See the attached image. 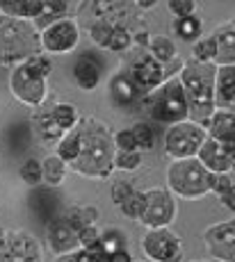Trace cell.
I'll use <instances>...</instances> for the list:
<instances>
[{
    "label": "cell",
    "instance_id": "6da1fadb",
    "mask_svg": "<svg viewBox=\"0 0 235 262\" xmlns=\"http://www.w3.org/2000/svg\"><path fill=\"white\" fill-rule=\"evenodd\" d=\"M80 142H82V150L80 158L69 169L78 173L80 178L87 180H108L114 173V135L110 128L101 123L96 117H84L78 123Z\"/></svg>",
    "mask_w": 235,
    "mask_h": 262
},
{
    "label": "cell",
    "instance_id": "7a4b0ae2",
    "mask_svg": "<svg viewBox=\"0 0 235 262\" xmlns=\"http://www.w3.org/2000/svg\"><path fill=\"white\" fill-rule=\"evenodd\" d=\"M215 78H217V67L212 64H199L187 62L183 64V71L178 75L185 92L189 110V121L201 128H206L210 117L215 114Z\"/></svg>",
    "mask_w": 235,
    "mask_h": 262
},
{
    "label": "cell",
    "instance_id": "3957f363",
    "mask_svg": "<svg viewBox=\"0 0 235 262\" xmlns=\"http://www.w3.org/2000/svg\"><path fill=\"white\" fill-rule=\"evenodd\" d=\"M53 71V62L48 55L39 53L28 62L18 64L9 71V92L26 107H44L48 98V75Z\"/></svg>",
    "mask_w": 235,
    "mask_h": 262
},
{
    "label": "cell",
    "instance_id": "277c9868",
    "mask_svg": "<svg viewBox=\"0 0 235 262\" xmlns=\"http://www.w3.org/2000/svg\"><path fill=\"white\" fill-rule=\"evenodd\" d=\"M41 53V30L32 21L0 16V67H18Z\"/></svg>",
    "mask_w": 235,
    "mask_h": 262
},
{
    "label": "cell",
    "instance_id": "5b68a950",
    "mask_svg": "<svg viewBox=\"0 0 235 262\" xmlns=\"http://www.w3.org/2000/svg\"><path fill=\"white\" fill-rule=\"evenodd\" d=\"M215 176L197 158L174 160L167 167V189L185 201H199L212 189Z\"/></svg>",
    "mask_w": 235,
    "mask_h": 262
},
{
    "label": "cell",
    "instance_id": "8992f818",
    "mask_svg": "<svg viewBox=\"0 0 235 262\" xmlns=\"http://www.w3.org/2000/svg\"><path fill=\"white\" fill-rule=\"evenodd\" d=\"M148 114L153 121H160L164 125H176L187 121L189 110L185 100L183 84L178 78H167L162 87H158L153 94H148Z\"/></svg>",
    "mask_w": 235,
    "mask_h": 262
},
{
    "label": "cell",
    "instance_id": "52a82bcc",
    "mask_svg": "<svg viewBox=\"0 0 235 262\" xmlns=\"http://www.w3.org/2000/svg\"><path fill=\"white\" fill-rule=\"evenodd\" d=\"M206 137H208L206 128L192 123V121L169 125L167 133H164V153L172 160L197 158L203 142H206Z\"/></svg>",
    "mask_w": 235,
    "mask_h": 262
},
{
    "label": "cell",
    "instance_id": "ba28073f",
    "mask_svg": "<svg viewBox=\"0 0 235 262\" xmlns=\"http://www.w3.org/2000/svg\"><path fill=\"white\" fill-rule=\"evenodd\" d=\"M176 219V199L169 189L151 187L144 191V205L139 214V224L146 226L148 230L169 228Z\"/></svg>",
    "mask_w": 235,
    "mask_h": 262
},
{
    "label": "cell",
    "instance_id": "9c48e42d",
    "mask_svg": "<svg viewBox=\"0 0 235 262\" xmlns=\"http://www.w3.org/2000/svg\"><path fill=\"white\" fill-rule=\"evenodd\" d=\"M80 25L76 18H59L41 28V50L48 55H67L78 46Z\"/></svg>",
    "mask_w": 235,
    "mask_h": 262
},
{
    "label": "cell",
    "instance_id": "30bf717a",
    "mask_svg": "<svg viewBox=\"0 0 235 262\" xmlns=\"http://www.w3.org/2000/svg\"><path fill=\"white\" fill-rule=\"evenodd\" d=\"M142 253L146 262H167L183 253V242L169 228L146 230L142 237Z\"/></svg>",
    "mask_w": 235,
    "mask_h": 262
},
{
    "label": "cell",
    "instance_id": "8fae6325",
    "mask_svg": "<svg viewBox=\"0 0 235 262\" xmlns=\"http://www.w3.org/2000/svg\"><path fill=\"white\" fill-rule=\"evenodd\" d=\"M0 262H44V249L34 235L14 230L7 235V244L0 249Z\"/></svg>",
    "mask_w": 235,
    "mask_h": 262
},
{
    "label": "cell",
    "instance_id": "7c38bea8",
    "mask_svg": "<svg viewBox=\"0 0 235 262\" xmlns=\"http://www.w3.org/2000/svg\"><path fill=\"white\" fill-rule=\"evenodd\" d=\"M208 253L219 262H235V221L215 224L203 233Z\"/></svg>",
    "mask_w": 235,
    "mask_h": 262
},
{
    "label": "cell",
    "instance_id": "4fadbf2b",
    "mask_svg": "<svg viewBox=\"0 0 235 262\" xmlns=\"http://www.w3.org/2000/svg\"><path fill=\"white\" fill-rule=\"evenodd\" d=\"M128 78L135 84L137 94H153L158 87L164 84V67H160L151 55H142L133 62L131 71H128Z\"/></svg>",
    "mask_w": 235,
    "mask_h": 262
},
{
    "label": "cell",
    "instance_id": "5bb4252c",
    "mask_svg": "<svg viewBox=\"0 0 235 262\" xmlns=\"http://www.w3.org/2000/svg\"><path fill=\"white\" fill-rule=\"evenodd\" d=\"M46 244H48V249L53 251L55 258H62V255H69L80 249L78 228L67 219V214L57 216V219H53L51 224H48Z\"/></svg>",
    "mask_w": 235,
    "mask_h": 262
},
{
    "label": "cell",
    "instance_id": "9a60e30c",
    "mask_svg": "<svg viewBox=\"0 0 235 262\" xmlns=\"http://www.w3.org/2000/svg\"><path fill=\"white\" fill-rule=\"evenodd\" d=\"M233 158H235V150L228 148V146H222L215 139L206 137L201 150H199L197 160L206 167L212 176H219V173H226L231 171V164H233Z\"/></svg>",
    "mask_w": 235,
    "mask_h": 262
},
{
    "label": "cell",
    "instance_id": "2e32d148",
    "mask_svg": "<svg viewBox=\"0 0 235 262\" xmlns=\"http://www.w3.org/2000/svg\"><path fill=\"white\" fill-rule=\"evenodd\" d=\"M73 80L82 92H94L103 80V64L94 53H82L73 64Z\"/></svg>",
    "mask_w": 235,
    "mask_h": 262
},
{
    "label": "cell",
    "instance_id": "e0dca14e",
    "mask_svg": "<svg viewBox=\"0 0 235 262\" xmlns=\"http://www.w3.org/2000/svg\"><path fill=\"white\" fill-rule=\"evenodd\" d=\"M32 130L37 135V139L41 142L44 146H57L67 137V130L59 125V121L55 119L53 110L51 107H39V112L32 117Z\"/></svg>",
    "mask_w": 235,
    "mask_h": 262
},
{
    "label": "cell",
    "instance_id": "ac0fdd59",
    "mask_svg": "<svg viewBox=\"0 0 235 262\" xmlns=\"http://www.w3.org/2000/svg\"><path fill=\"white\" fill-rule=\"evenodd\" d=\"M206 133L210 139L235 150V112H231V110H215V114L210 117L206 125Z\"/></svg>",
    "mask_w": 235,
    "mask_h": 262
},
{
    "label": "cell",
    "instance_id": "d6986e66",
    "mask_svg": "<svg viewBox=\"0 0 235 262\" xmlns=\"http://www.w3.org/2000/svg\"><path fill=\"white\" fill-rule=\"evenodd\" d=\"M46 9V0H0V16L37 23Z\"/></svg>",
    "mask_w": 235,
    "mask_h": 262
},
{
    "label": "cell",
    "instance_id": "ffe728a7",
    "mask_svg": "<svg viewBox=\"0 0 235 262\" xmlns=\"http://www.w3.org/2000/svg\"><path fill=\"white\" fill-rule=\"evenodd\" d=\"M212 41L217 46L215 62L219 67H235V21H226L217 25L212 34Z\"/></svg>",
    "mask_w": 235,
    "mask_h": 262
},
{
    "label": "cell",
    "instance_id": "44dd1931",
    "mask_svg": "<svg viewBox=\"0 0 235 262\" xmlns=\"http://www.w3.org/2000/svg\"><path fill=\"white\" fill-rule=\"evenodd\" d=\"M215 105L222 110L235 107V67L217 69L215 78Z\"/></svg>",
    "mask_w": 235,
    "mask_h": 262
},
{
    "label": "cell",
    "instance_id": "7402d4cb",
    "mask_svg": "<svg viewBox=\"0 0 235 262\" xmlns=\"http://www.w3.org/2000/svg\"><path fill=\"white\" fill-rule=\"evenodd\" d=\"M84 3H80V0H46V9H44L41 18H39L37 28H46V25H51L55 21H59V18H76L78 9H82Z\"/></svg>",
    "mask_w": 235,
    "mask_h": 262
},
{
    "label": "cell",
    "instance_id": "603a6c76",
    "mask_svg": "<svg viewBox=\"0 0 235 262\" xmlns=\"http://www.w3.org/2000/svg\"><path fill=\"white\" fill-rule=\"evenodd\" d=\"M146 48H148V55L156 59L160 67L172 64L174 59H176V55H178L176 43H174L169 37H164V34H153V37L148 39V46Z\"/></svg>",
    "mask_w": 235,
    "mask_h": 262
},
{
    "label": "cell",
    "instance_id": "cb8c5ba5",
    "mask_svg": "<svg viewBox=\"0 0 235 262\" xmlns=\"http://www.w3.org/2000/svg\"><path fill=\"white\" fill-rule=\"evenodd\" d=\"M135 96H137V89H135V84L131 82L128 75L121 73L110 80V98L117 105H131L135 100Z\"/></svg>",
    "mask_w": 235,
    "mask_h": 262
},
{
    "label": "cell",
    "instance_id": "d4e9b609",
    "mask_svg": "<svg viewBox=\"0 0 235 262\" xmlns=\"http://www.w3.org/2000/svg\"><path fill=\"white\" fill-rule=\"evenodd\" d=\"M41 171H44V183H46L48 187H59V185L64 183V178H67L69 167L53 153L41 160Z\"/></svg>",
    "mask_w": 235,
    "mask_h": 262
},
{
    "label": "cell",
    "instance_id": "484cf974",
    "mask_svg": "<svg viewBox=\"0 0 235 262\" xmlns=\"http://www.w3.org/2000/svg\"><path fill=\"white\" fill-rule=\"evenodd\" d=\"M80 150H82V142H80V133H78V130L69 133L62 142L55 146V155H57V158L62 160L67 167H69V164H73L80 158Z\"/></svg>",
    "mask_w": 235,
    "mask_h": 262
},
{
    "label": "cell",
    "instance_id": "4316f807",
    "mask_svg": "<svg viewBox=\"0 0 235 262\" xmlns=\"http://www.w3.org/2000/svg\"><path fill=\"white\" fill-rule=\"evenodd\" d=\"M101 249L105 251L108 255H112V253H117V251H123V249H128V235L123 233L119 226H110V228H105L101 230Z\"/></svg>",
    "mask_w": 235,
    "mask_h": 262
},
{
    "label": "cell",
    "instance_id": "83f0119b",
    "mask_svg": "<svg viewBox=\"0 0 235 262\" xmlns=\"http://www.w3.org/2000/svg\"><path fill=\"white\" fill-rule=\"evenodd\" d=\"M67 219L80 230L84 226H96L98 221V210L94 205H76V208L67 210Z\"/></svg>",
    "mask_w": 235,
    "mask_h": 262
},
{
    "label": "cell",
    "instance_id": "f1b7e54d",
    "mask_svg": "<svg viewBox=\"0 0 235 262\" xmlns=\"http://www.w3.org/2000/svg\"><path fill=\"white\" fill-rule=\"evenodd\" d=\"M110 255L101 249V244L92 246V249H78L69 255H62V258H55V262H108Z\"/></svg>",
    "mask_w": 235,
    "mask_h": 262
},
{
    "label": "cell",
    "instance_id": "f546056e",
    "mask_svg": "<svg viewBox=\"0 0 235 262\" xmlns=\"http://www.w3.org/2000/svg\"><path fill=\"white\" fill-rule=\"evenodd\" d=\"M174 32L183 39V41H197L201 37V21L197 16L187 18H176L174 21Z\"/></svg>",
    "mask_w": 235,
    "mask_h": 262
},
{
    "label": "cell",
    "instance_id": "4dcf8cb0",
    "mask_svg": "<svg viewBox=\"0 0 235 262\" xmlns=\"http://www.w3.org/2000/svg\"><path fill=\"white\" fill-rule=\"evenodd\" d=\"M131 133L135 137V144H137L139 153H146V150H151L153 146H156V133H153V128L148 123H144V121L135 123L131 128Z\"/></svg>",
    "mask_w": 235,
    "mask_h": 262
},
{
    "label": "cell",
    "instance_id": "1f68e13d",
    "mask_svg": "<svg viewBox=\"0 0 235 262\" xmlns=\"http://www.w3.org/2000/svg\"><path fill=\"white\" fill-rule=\"evenodd\" d=\"M18 176H21V180L30 187H37V185L44 183V171H41V162L34 158L26 160V162L21 164V169H18Z\"/></svg>",
    "mask_w": 235,
    "mask_h": 262
},
{
    "label": "cell",
    "instance_id": "d6a6232c",
    "mask_svg": "<svg viewBox=\"0 0 235 262\" xmlns=\"http://www.w3.org/2000/svg\"><path fill=\"white\" fill-rule=\"evenodd\" d=\"M144 162V153H139V150H133V153H121V150H117V155H114V171H126V173H131V171H137L142 167Z\"/></svg>",
    "mask_w": 235,
    "mask_h": 262
},
{
    "label": "cell",
    "instance_id": "836d02e7",
    "mask_svg": "<svg viewBox=\"0 0 235 262\" xmlns=\"http://www.w3.org/2000/svg\"><path fill=\"white\" fill-rule=\"evenodd\" d=\"M192 55H194V62H199V64H212L215 57H217V46H215L212 37L201 39V41L194 43Z\"/></svg>",
    "mask_w": 235,
    "mask_h": 262
},
{
    "label": "cell",
    "instance_id": "e575fe53",
    "mask_svg": "<svg viewBox=\"0 0 235 262\" xmlns=\"http://www.w3.org/2000/svg\"><path fill=\"white\" fill-rule=\"evenodd\" d=\"M135 191H137V189L133 187L131 180H114V183H112V191H110V196H112V203L117 205V208H121V205L126 203L128 199H131Z\"/></svg>",
    "mask_w": 235,
    "mask_h": 262
},
{
    "label": "cell",
    "instance_id": "d590c367",
    "mask_svg": "<svg viewBox=\"0 0 235 262\" xmlns=\"http://www.w3.org/2000/svg\"><path fill=\"white\" fill-rule=\"evenodd\" d=\"M142 205H144V191H135L131 199L121 205V214L131 221H139V214H142Z\"/></svg>",
    "mask_w": 235,
    "mask_h": 262
},
{
    "label": "cell",
    "instance_id": "8d00e7d4",
    "mask_svg": "<svg viewBox=\"0 0 235 262\" xmlns=\"http://www.w3.org/2000/svg\"><path fill=\"white\" fill-rule=\"evenodd\" d=\"M167 9L174 14L176 18H187L194 16V9H197V3L194 0H169Z\"/></svg>",
    "mask_w": 235,
    "mask_h": 262
},
{
    "label": "cell",
    "instance_id": "74e56055",
    "mask_svg": "<svg viewBox=\"0 0 235 262\" xmlns=\"http://www.w3.org/2000/svg\"><path fill=\"white\" fill-rule=\"evenodd\" d=\"M114 148L121 150V153H133V150H137L135 137H133V133L128 128L117 130V133H114Z\"/></svg>",
    "mask_w": 235,
    "mask_h": 262
},
{
    "label": "cell",
    "instance_id": "f35d334b",
    "mask_svg": "<svg viewBox=\"0 0 235 262\" xmlns=\"http://www.w3.org/2000/svg\"><path fill=\"white\" fill-rule=\"evenodd\" d=\"M78 242H80V249H92L101 242V230L96 226H84V228L78 230Z\"/></svg>",
    "mask_w": 235,
    "mask_h": 262
},
{
    "label": "cell",
    "instance_id": "ab89813d",
    "mask_svg": "<svg viewBox=\"0 0 235 262\" xmlns=\"http://www.w3.org/2000/svg\"><path fill=\"white\" fill-rule=\"evenodd\" d=\"M231 187H233V183L228 176H215L212 178V189L217 191V196H224Z\"/></svg>",
    "mask_w": 235,
    "mask_h": 262
},
{
    "label": "cell",
    "instance_id": "60d3db41",
    "mask_svg": "<svg viewBox=\"0 0 235 262\" xmlns=\"http://www.w3.org/2000/svg\"><path fill=\"white\" fill-rule=\"evenodd\" d=\"M108 262H135V260H133L131 251L123 249V251H117V253L110 255V260H108Z\"/></svg>",
    "mask_w": 235,
    "mask_h": 262
},
{
    "label": "cell",
    "instance_id": "b9f144b4",
    "mask_svg": "<svg viewBox=\"0 0 235 262\" xmlns=\"http://www.w3.org/2000/svg\"><path fill=\"white\" fill-rule=\"evenodd\" d=\"M222 203L226 205L228 210H233V212H235V185H233V187L226 191V194L222 196Z\"/></svg>",
    "mask_w": 235,
    "mask_h": 262
},
{
    "label": "cell",
    "instance_id": "7bdbcfd3",
    "mask_svg": "<svg viewBox=\"0 0 235 262\" xmlns=\"http://www.w3.org/2000/svg\"><path fill=\"white\" fill-rule=\"evenodd\" d=\"M156 0H137V3H135V7L137 9H151V7H156Z\"/></svg>",
    "mask_w": 235,
    "mask_h": 262
},
{
    "label": "cell",
    "instance_id": "ee69618b",
    "mask_svg": "<svg viewBox=\"0 0 235 262\" xmlns=\"http://www.w3.org/2000/svg\"><path fill=\"white\" fill-rule=\"evenodd\" d=\"M7 235H9V233L3 228V226H0V249H3V246L7 244Z\"/></svg>",
    "mask_w": 235,
    "mask_h": 262
},
{
    "label": "cell",
    "instance_id": "f6af8a7d",
    "mask_svg": "<svg viewBox=\"0 0 235 262\" xmlns=\"http://www.w3.org/2000/svg\"><path fill=\"white\" fill-rule=\"evenodd\" d=\"M167 262H181V255H178V258H174V260H167Z\"/></svg>",
    "mask_w": 235,
    "mask_h": 262
},
{
    "label": "cell",
    "instance_id": "bcb514c9",
    "mask_svg": "<svg viewBox=\"0 0 235 262\" xmlns=\"http://www.w3.org/2000/svg\"><path fill=\"white\" fill-rule=\"evenodd\" d=\"M231 171H235V158H233V164H231Z\"/></svg>",
    "mask_w": 235,
    "mask_h": 262
},
{
    "label": "cell",
    "instance_id": "7dc6e473",
    "mask_svg": "<svg viewBox=\"0 0 235 262\" xmlns=\"http://www.w3.org/2000/svg\"><path fill=\"white\" fill-rule=\"evenodd\" d=\"M192 262H210V260H192Z\"/></svg>",
    "mask_w": 235,
    "mask_h": 262
}]
</instances>
